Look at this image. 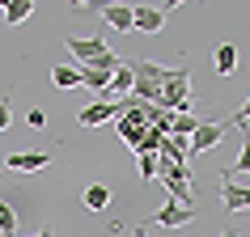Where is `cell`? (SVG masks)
I'll list each match as a JSON object with an SVG mask.
<instances>
[{
	"label": "cell",
	"instance_id": "obj_14",
	"mask_svg": "<svg viewBox=\"0 0 250 237\" xmlns=\"http://www.w3.org/2000/svg\"><path fill=\"white\" fill-rule=\"evenodd\" d=\"M81 203H85L89 212H106V203H110V186H102V182L85 186V195H81Z\"/></svg>",
	"mask_w": 250,
	"mask_h": 237
},
{
	"label": "cell",
	"instance_id": "obj_17",
	"mask_svg": "<svg viewBox=\"0 0 250 237\" xmlns=\"http://www.w3.org/2000/svg\"><path fill=\"white\" fill-rule=\"evenodd\" d=\"M115 132H119V140H123L127 148H140V144H145V132H148V127H132V123L115 118Z\"/></svg>",
	"mask_w": 250,
	"mask_h": 237
},
{
	"label": "cell",
	"instance_id": "obj_12",
	"mask_svg": "<svg viewBox=\"0 0 250 237\" xmlns=\"http://www.w3.org/2000/svg\"><path fill=\"white\" fill-rule=\"evenodd\" d=\"M102 17H106L115 30L132 34V4H102Z\"/></svg>",
	"mask_w": 250,
	"mask_h": 237
},
{
	"label": "cell",
	"instance_id": "obj_10",
	"mask_svg": "<svg viewBox=\"0 0 250 237\" xmlns=\"http://www.w3.org/2000/svg\"><path fill=\"white\" fill-rule=\"evenodd\" d=\"M4 165L17 170V174H34V170H42V165H51V153H47V148H39V153H13Z\"/></svg>",
	"mask_w": 250,
	"mask_h": 237
},
{
	"label": "cell",
	"instance_id": "obj_5",
	"mask_svg": "<svg viewBox=\"0 0 250 237\" xmlns=\"http://www.w3.org/2000/svg\"><path fill=\"white\" fill-rule=\"evenodd\" d=\"M166 13H174V4H132V34H157L166 26Z\"/></svg>",
	"mask_w": 250,
	"mask_h": 237
},
{
	"label": "cell",
	"instance_id": "obj_6",
	"mask_svg": "<svg viewBox=\"0 0 250 237\" xmlns=\"http://www.w3.org/2000/svg\"><path fill=\"white\" fill-rule=\"evenodd\" d=\"M64 47L72 51V59H77L81 68H85V64H98V59H102V55L110 51L102 34H93V39H77V34H68V39H64Z\"/></svg>",
	"mask_w": 250,
	"mask_h": 237
},
{
	"label": "cell",
	"instance_id": "obj_1",
	"mask_svg": "<svg viewBox=\"0 0 250 237\" xmlns=\"http://www.w3.org/2000/svg\"><path fill=\"white\" fill-rule=\"evenodd\" d=\"M127 68H132V77H136L132 98H140V102H148V106H157V102H161V85L170 80V68L153 64V59H132Z\"/></svg>",
	"mask_w": 250,
	"mask_h": 237
},
{
	"label": "cell",
	"instance_id": "obj_18",
	"mask_svg": "<svg viewBox=\"0 0 250 237\" xmlns=\"http://www.w3.org/2000/svg\"><path fill=\"white\" fill-rule=\"evenodd\" d=\"M30 13H34V0H9V4H4V21H9V26L26 21Z\"/></svg>",
	"mask_w": 250,
	"mask_h": 237
},
{
	"label": "cell",
	"instance_id": "obj_26",
	"mask_svg": "<svg viewBox=\"0 0 250 237\" xmlns=\"http://www.w3.org/2000/svg\"><path fill=\"white\" fill-rule=\"evenodd\" d=\"M30 237H51V224H42L39 233H30Z\"/></svg>",
	"mask_w": 250,
	"mask_h": 237
},
{
	"label": "cell",
	"instance_id": "obj_20",
	"mask_svg": "<svg viewBox=\"0 0 250 237\" xmlns=\"http://www.w3.org/2000/svg\"><path fill=\"white\" fill-rule=\"evenodd\" d=\"M0 233L17 237V212H13V203H4V199H0Z\"/></svg>",
	"mask_w": 250,
	"mask_h": 237
},
{
	"label": "cell",
	"instance_id": "obj_25",
	"mask_svg": "<svg viewBox=\"0 0 250 237\" xmlns=\"http://www.w3.org/2000/svg\"><path fill=\"white\" fill-rule=\"evenodd\" d=\"M26 118H30V127H47V110H39V106H34Z\"/></svg>",
	"mask_w": 250,
	"mask_h": 237
},
{
	"label": "cell",
	"instance_id": "obj_22",
	"mask_svg": "<svg viewBox=\"0 0 250 237\" xmlns=\"http://www.w3.org/2000/svg\"><path fill=\"white\" fill-rule=\"evenodd\" d=\"M225 170H250V140L242 144V153H237V161H233V165H225Z\"/></svg>",
	"mask_w": 250,
	"mask_h": 237
},
{
	"label": "cell",
	"instance_id": "obj_2",
	"mask_svg": "<svg viewBox=\"0 0 250 237\" xmlns=\"http://www.w3.org/2000/svg\"><path fill=\"white\" fill-rule=\"evenodd\" d=\"M191 68L187 64H178V68H170V80L161 85V110H170V115H187V110H195L191 106Z\"/></svg>",
	"mask_w": 250,
	"mask_h": 237
},
{
	"label": "cell",
	"instance_id": "obj_15",
	"mask_svg": "<svg viewBox=\"0 0 250 237\" xmlns=\"http://www.w3.org/2000/svg\"><path fill=\"white\" fill-rule=\"evenodd\" d=\"M195 127H199V118H195V110H187V115H174V140H187L191 144V136H195Z\"/></svg>",
	"mask_w": 250,
	"mask_h": 237
},
{
	"label": "cell",
	"instance_id": "obj_27",
	"mask_svg": "<svg viewBox=\"0 0 250 237\" xmlns=\"http://www.w3.org/2000/svg\"><path fill=\"white\" fill-rule=\"evenodd\" d=\"M221 237H237V233H233V229H225V233H221Z\"/></svg>",
	"mask_w": 250,
	"mask_h": 237
},
{
	"label": "cell",
	"instance_id": "obj_9",
	"mask_svg": "<svg viewBox=\"0 0 250 237\" xmlns=\"http://www.w3.org/2000/svg\"><path fill=\"white\" fill-rule=\"evenodd\" d=\"M106 118H119V102H110V98L85 106V110L77 115V123H81V127H98V123H106Z\"/></svg>",
	"mask_w": 250,
	"mask_h": 237
},
{
	"label": "cell",
	"instance_id": "obj_3",
	"mask_svg": "<svg viewBox=\"0 0 250 237\" xmlns=\"http://www.w3.org/2000/svg\"><path fill=\"white\" fill-rule=\"evenodd\" d=\"M157 178H161V186L170 191L174 203H187V208H195V199H191V178H195V170H191V165H174V161L157 157Z\"/></svg>",
	"mask_w": 250,
	"mask_h": 237
},
{
	"label": "cell",
	"instance_id": "obj_13",
	"mask_svg": "<svg viewBox=\"0 0 250 237\" xmlns=\"http://www.w3.org/2000/svg\"><path fill=\"white\" fill-rule=\"evenodd\" d=\"M237 72V47L233 42H221L216 47V77H233Z\"/></svg>",
	"mask_w": 250,
	"mask_h": 237
},
{
	"label": "cell",
	"instance_id": "obj_4",
	"mask_svg": "<svg viewBox=\"0 0 250 237\" xmlns=\"http://www.w3.org/2000/svg\"><path fill=\"white\" fill-rule=\"evenodd\" d=\"M191 220H195V208H187V203H174V199H166V203H161V208L153 212V216H148L140 229H136V237L145 233L148 224H161V229H183V224H191Z\"/></svg>",
	"mask_w": 250,
	"mask_h": 237
},
{
	"label": "cell",
	"instance_id": "obj_8",
	"mask_svg": "<svg viewBox=\"0 0 250 237\" xmlns=\"http://www.w3.org/2000/svg\"><path fill=\"white\" fill-rule=\"evenodd\" d=\"M221 208L225 212H246L250 208V186H237L225 170H221Z\"/></svg>",
	"mask_w": 250,
	"mask_h": 237
},
{
	"label": "cell",
	"instance_id": "obj_19",
	"mask_svg": "<svg viewBox=\"0 0 250 237\" xmlns=\"http://www.w3.org/2000/svg\"><path fill=\"white\" fill-rule=\"evenodd\" d=\"M132 89H136V77H132V68L123 64L115 77H110V89H106V98H110V93H132Z\"/></svg>",
	"mask_w": 250,
	"mask_h": 237
},
{
	"label": "cell",
	"instance_id": "obj_24",
	"mask_svg": "<svg viewBox=\"0 0 250 237\" xmlns=\"http://www.w3.org/2000/svg\"><path fill=\"white\" fill-rule=\"evenodd\" d=\"M13 123V106H9V98H0V132Z\"/></svg>",
	"mask_w": 250,
	"mask_h": 237
},
{
	"label": "cell",
	"instance_id": "obj_11",
	"mask_svg": "<svg viewBox=\"0 0 250 237\" xmlns=\"http://www.w3.org/2000/svg\"><path fill=\"white\" fill-rule=\"evenodd\" d=\"M110 77H115V72H106V68H98V64L81 68V85H85V89H98V93L110 89Z\"/></svg>",
	"mask_w": 250,
	"mask_h": 237
},
{
	"label": "cell",
	"instance_id": "obj_16",
	"mask_svg": "<svg viewBox=\"0 0 250 237\" xmlns=\"http://www.w3.org/2000/svg\"><path fill=\"white\" fill-rule=\"evenodd\" d=\"M51 80L60 85V89H77V85H81V68H72V64H55V68H51Z\"/></svg>",
	"mask_w": 250,
	"mask_h": 237
},
{
	"label": "cell",
	"instance_id": "obj_21",
	"mask_svg": "<svg viewBox=\"0 0 250 237\" xmlns=\"http://www.w3.org/2000/svg\"><path fill=\"white\" fill-rule=\"evenodd\" d=\"M140 182H157V153H140Z\"/></svg>",
	"mask_w": 250,
	"mask_h": 237
},
{
	"label": "cell",
	"instance_id": "obj_7",
	"mask_svg": "<svg viewBox=\"0 0 250 237\" xmlns=\"http://www.w3.org/2000/svg\"><path fill=\"white\" fill-rule=\"evenodd\" d=\"M225 132H229V123H225V118H208V123H199L195 136H191V157H195V153H208V148H216Z\"/></svg>",
	"mask_w": 250,
	"mask_h": 237
},
{
	"label": "cell",
	"instance_id": "obj_23",
	"mask_svg": "<svg viewBox=\"0 0 250 237\" xmlns=\"http://www.w3.org/2000/svg\"><path fill=\"white\" fill-rule=\"evenodd\" d=\"M246 123H250V98H246V106H242V110L229 118V127H246Z\"/></svg>",
	"mask_w": 250,
	"mask_h": 237
}]
</instances>
